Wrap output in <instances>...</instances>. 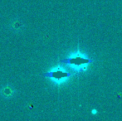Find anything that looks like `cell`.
<instances>
[{"label":"cell","instance_id":"3","mask_svg":"<svg viewBox=\"0 0 122 121\" xmlns=\"http://www.w3.org/2000/svg\"><path fill=\"white\" fill-rule=\"evenodd\" d=\"M92 114H97V110H92Z\"/></svg>","mask_w":122,"mask_h":121},{"label":"cell","instance_id":"1","mask_svg":"<svg viewBox=\"0 0 122 121\" xmlns=\"http://www.w3.org/2000/svg\"><path fill=\"white\" fill-rule=\"evenodd\" d=\"M92 59L87 57L85 54L81 53L80 52H75L67 58L61 60V63L69 66L74 73H80L86 70L87 65L92 63Z\"/></svg>","mask_w":122,"mask_h":121},{"label":"cell","instance_id":"2","mask_svg":"<svg viewBox=\"0 0 122 121\" xmlns=\"http://www.w3.org/2000/svg\"><path fill=\"white\" fill-rule=\"evenodd\" d=\"M43 76L51 78L56 84H61V83L66 81L71 76V74L70 72H67L61 66H57V67L53 68L51 71H48V72L44 73Z\"/></svg>","mask_w":122,"mask_h":121}]
</instances>
